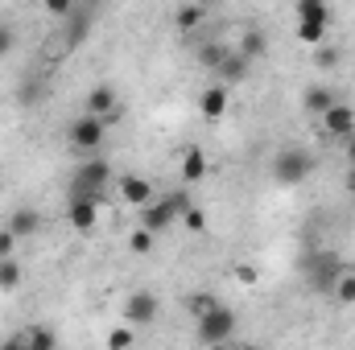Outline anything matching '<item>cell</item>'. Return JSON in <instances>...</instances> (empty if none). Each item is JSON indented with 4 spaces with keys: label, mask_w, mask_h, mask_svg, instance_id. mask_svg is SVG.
<instances>
[{
    "label": "cell",
    "mask_w": 355,
    "mask_h": 350,
    "mask_svg": "<svg viewBox=\"0 0 355 350\" xmlns=\"http://www.w3.org/2000/svg\"><path fill=\"white\" fill-rule=\"evenodd\" d=\"M25 338H29V350H58V330L50 326H25Z\"/></svg>",
    "instance_id": "19"
},
{
    "label": "cell",
    "mask_w": 355,
    "mask_h": 350,
    "mask_svg": "<svg viewBox=\"0 0 355 350\" xmlns=\"http://www.w3.org/2000/svg\"><path fill=\"white\" fill-rule=\"evenodd\" d=\"M103 347L107 350H132L137 347V330H132V326H116V330H107Z\"/></svg>",
    "instance_id": "21"
},
{
    "label": "cell",
    "mask_w": 355,
    "mask_h": 350,
    "mask_svg": "<svg viewBox=\"0 0 355 350\" xmlns=\"http://www.w3.org/2000/svg\"><path fill=\"white\" fill-rule=\"evenodd\" d=\"M343 153H347V165H355V136H347V140H343Z\"/></svg>",
    "instance_id": "34"
},
{
    "label": "cell",
    "mask_w": 355,
    "mask_h": 350,
    "mask_svg": "<svg viewBox=\"0 0 355 350\" xmlns=\"http://www.w3.org/2000/svg\"><path fill=\"white\" fill-rule=\"evenodd\" d=\"M248 66H252V62H244V58L232 50V54H227V62L219 66V75H223L227 83H236V79H248Z\"/></svg>",
    "instance_id": "23"
},
{
    "label": "cell",
    "mask_w": 355,
    "mask_h": 350,
    "mask_svg": "<svg viewBox=\"0 0 355 350\" xmlns=\"http://www.w3.org/2000/svg\"><path fill=\"white\" fill-rule=\"evenodd\" d=\"M157 313H162L157 293L137 288V293H128V297H124V326H132V330H149V326L157 322Z\"/></svg>",
    "instance_id": "6"
},
{
    "label": "cell",
    "mask_w": 355,
    "mask_h": 350,
    "mask_svg": "<svg viewBox=\"0 0 355 350\" xmlns=\"http://www.w3.org/2000/svg\"><path fill=\"white\" fill-rule=\"evenodd\" d=\"M186 305H190V313H194V322H198V317H207L219 301H215L211 293H190V301H186Z\"/></svg>",
    "instance_id": "28"
},
{
    "label": "cell",
    "mask_w": 355,
    "mask_h": 350,
    "mask_svg": "<svg viewBox=\"0 0 355 350\" xmlns=\"http://www.w3.org/2000/svg\"><path fill=\"white\" fill-rule=\"evenodd\" d=\"M302 272H306V280H310L314 293H331L335 280L347 272V264H343V256H335V252H310L306 264H302Z\"/></svg>",
    "instance_id": "5"
},
{
    "label": "cell",
    "mask_w": 355,
    "mask_h": 350,
    "mask_svg": "<svg viewBox=\"0 0 355 350\" xmlns=\"http://www.w3.org/2000/svg\"><path fill=\"white\" fill-rule=\"evenodd\" d=\"M232 280H236L240 288H257V284H261V268H257V264H236V268H232Z\"/></svg>",
    "instance_id": "26"
},
{
    "label": "cell",
    "mask_w": 355,
    "mask_h": 350,
    "mask_svg": "<svg viewBox=\"0 0 355 350\" xmlns=\"http://www.w3.org/2000/svg\"><path fill=\"white\" fill-rule=\"evenodd\" d=\"M268 174H272L277 185H302L306 177L314 174V157H310V149H302V145H285V149L272 153Z\"/></svg>",
    "instance_id": "3"
},
{
    "label": "cell",
    "mask_w": 355,
    "mask_h": 350,
    "mask_svg": "<svg viewBox=\"0 0 355 350\" xmlns=\"http://www.w3.org/2000/svg\"><path fill=\"white\" fill-rule=\"evenodd\" d=\"M227 54H232V50H227L223 42H211V46H202V50H198V58H202L211 71H219V66L227 62Z\"/></svg>",
    "instance_id": "24"
},
{
    "label": "cell",
    "mask_w": 355,
    "mask_h": 350,
    "mask_svg": "<svg viewBox=\"0 0 355 350\" xmlns=\"http://www.w3.org/2000/svg\"><path fill=\"white\" fill-rule=\"evenodd\" d=\"M327 37V25H297V42L302 46H322Z\"/></svg>",
    "instance_id": "29"
},
{
    "label": "cell",
    "mask_w": 355,
    "mask_h": 350,
    "mask_svg": "<svg viewBox=\"0 0 355 350\" xmlns=\"http://www.w3.org/2000/svg\"><path fill=\"white\" fill-rule=\"evenodd\" d=\"M190 206H194V202H190V194H186V190L157 194V198L141 210V231H149V235H166V231H174Z\"/></svg>",
    "instance_id": "1"
},
{
    "label": "cell",
    "mask_w": 355,
    "mask_h": 350,
    "mask_svg": "<svg viewBox=\"0 0 355 350\" xmlns=\"http://www.w3.org/2000/svg\"><path fill=\"white\" fill-rule=\"evenodd\" d=\"M265 50H268V37H265V33H261V29H244V37H240V50H236V54H240L244 62H257Z\"/></svg>",
    "instance_id": "17"
},
{
    "label": "cell",
    "mask_w": 355,
    "mask_h": 350,
    "mask_svg": "<svg viewBox=\"0 0 355 350\" xmlns=\"http://www.w3.org/2000/svg\"><path fill=\"white\" fill-rule=\"evenodd\" d=\"M202 21H207V8H202V4H178V12H174L178 33H194Z\"/></svg>",
    "instance_id": "16"
},
{
    "label": "cell",
    "mask_w": 355,
    "mask_h": 350,
    "mask_svg": "<svg viewBox=\"0 0 355 350\" xmlns=\"http://www.w3.org/2000/svg\"><path fill=\"white\" fill-rule=\"evenodd\" d=\"M87 116L95 120H103L107 128L120 120V99H116V87H107V83H99V87L87 91Z\"/></svg>",
    "instance_id": "10"
},
{
    "label": "cell",
    "mask_w": 355,
    "mask_h": 350,
    "mask_svg": "<svg viewBox=\"0 0 355 350\" xmlns=\"http://www.w3.org/2000/svg\"><path fill=\"white\" fill-rule=\"evenodd\" d=\"M236 330H240V317H236V309L223 305V301H219L207 317H198V342H202V347H223V342L236 338Z\"/></svg>",
    "instance_id": "4"
},
{
    "label": "cell",
    "mask_w": 355,
    "mask_h": 350,
    "mask_svg": "<svg viewBox=\"0 0 355 350\" xmlns=\"http://www.w3.org/2000/svg\"><path fill=\"white\" fill-rule=\"evenodd\" d=\"M46 12H50V17H71V12H75V4H67V0H50V4H46Z\"/></svg>",
    "instance_id": "33"
},
{
    "label": "cell",
    "mask_w": 355,
    "mask_h": 350,
    "mask_svg": "<svg viewBox=\"0 0 355 350\" xmlns=\"http://www.w3.org/2000/svg\"><path fill=\"white\" fill-rule=\"evenodd\" d=\"M67 140H71V149H75V153H95V149L107 140V124H103V120H95V116H79V120L71 124Z\"/></svg>",
    "instance_id": "8"
},
{
    "label": "cell",
    "mask_w": 355,
    "mask_h": 350,
    "mask_svg": "<svg viewBox=\"0 0 355 350\" xmlns=\"http://www.w3.org/2000/svg\"><path fill=\"white\" fill-rule=\"evenodd\" d=\"M331 297L339 301V305H355V272L347 268L339 280H335V288H331Z\"/></svg>",
    "instance_id": "22"
},
{
    "label": "cell",
    "mask_w": 355,
    "mask_h": 350,
    "mask_svg": "<svg viewBox=\"0 0 355 350\" xmlns=\"http://www.w3.org/2000/svg\"><path fill=\"white\" fill-rule=\"evenodd\" d=\"M293 17H297V25H331V4L327 0H297Z\"/></svg>",
    "instance_id": "15"
},
{
    "label": "cell",
    "mask_w": 355,
    "mask_h": 350,
    "mask_svg": "<svg viewBox=\"0 0 355 350\" xmlns=\"http://www.w3.org/2000/svg\"><path fill=\"white\" fill-rule=\"evenodd\" d=\"M112 181H116L112 161H107V157H91V161H83V165L75 169V177H71V198H87L95 206H103Z\"/></svg>",
    "instance_id": "2"
},
{
    "label": "cell",
    "mask_w": 355,
    "mask_h": 350,
    "mask_svg": "<svg viewBox=\"0 0 355 350\" xmlns=\"http://www.w3.org/2000/svg\"><path fill=\"white\" fill-rule=\"evenodd\" d=\"M67 223L79 231V235H91L99 227V206L87 202V198H67Z\"/></svg>",
    "instance_id": "11"
},
{
    "label": "cell",
    "mask_w": 355,
    "mask_h": 350,
    "mask_svg": "<svg viewBox=\"0 0 355 350\" xmlns=\"http://www.w3.org/2000/svg\"><path fill=\"white\" fill-rule=\"evenodd\" d=\"M21 280H25V272H21V260L17 256L12 260H0V293H17Z\"/></svg>",
    "instance_id": "20"
},
{
    "label": "cell",
    "mask_w": 355,
    "mask_h": 350,
    "mask_svg": "<svg viewBox=\"0 0 355 350\" xmlns=\"http://www.w3.org/2000/svg\"><path fill=\"white\" fill-rule=\"evenodd\" d=\"M116 198L132 210H145L153 198H157V185L149 181L145 174H120L116 177Z\"/></svg>",
    "instance_id": "7"
},
{
    "label": "cell",
    "mask_w": 355,
    "mask_h": 350,
    "mask_svg": "<svg viewBox=\"0 0 355 350\" xmlns=\"http://www.w3.org/2000/svg\"><path fill=\"white\" fill-rule=\"evenodd\" d=\"M178 174H182V181H186V185L207 181V174H211L207 149H202V145H182V153H178Z\"/></svg>",
    "instance_id": "9"
},
{
    "label": "cell",
    "mask_w": 355,
    "mask_h": 350,
    "mask_svg": "<svg viewBox=\"0 0 355 350\" xmlns=\"http://www.w3.org/2000/svg\"><path fill=\"white\" fill-rule=\"evenodd\" d=\"M227 103H232L227 83H211V87L198 95V116H202V120H223V116H227Z\"/></svg>",
    "instance_id": "13"
},
{
    "label": "cell",
    "mask_w": 355,
    "mask_h": 350,
    "mask_svg": "<svg viewBox=\"0 0 355 350\" xmlns=\"http://www.w3.org/2000/svg\"><path fill=\"white\" fill-rule=\"evenodd\" d=\"M12 256H17V235L0 227V260H12Z\"/></svg>",
    "instance_id": "31"
},
{
    "label": "cell",
    "mask_w": 355,
    "mask_h": 350,
    "mask_svg": "<svg viewBox=\"0 0 355 350\" xmlns=\"http://www.w3.org/2000/svg\"><path fill=\"white\" fill-rule=\"evenodd\" d=\"M4 231H12L17 243H21V239H33V235L42 231V210H33V206H17V210L4 219Z\"/></svg>",
    "instance_id": "12"
},
{
    "label": "cell",
    "mask_w": 355,
    "mask_h": 350,
    "mask_svg": "<svg viewBox=\"0 0 355 350\" xmlns=\"http://www.w3.org/2000/svg\"><path fill=\"white\" fill-rule=\"evenodd\" d=\"M322 132H327V136H335V140L355 136V111L347 107V103H335V107L322 116Z\"/></svg>",
    "instance_id": "14"
},
{
    "label": "cell",
    "mask_w": 355,
    "mask_h": 350,
    "mask_svg": "<svg viewBox=\"0 0 355 350\" xmlns=\"http://www.w3.org/2000/svg\"><path fill=\"white\" fill-rule=\"evenodd\" d=\"M343 185H347V194H355V165H347V177H343Z\"/></svg>",
    "instance_id": "35"
},
{
    "label": "cell",
    "mask_w": 355,
    "mask_h": 350,
    "mask_svg": "<svg viewBox=\"0 0 355 350\" xmlns=\"http://www.w3.org/2000/svg\"><path fill=\"white\" fill-rule=\"evenodd\" d=\"M12 46H17V33H12V25H0V62L12 54Z\"/></svg>",
    "instance_id": "32"
},
{
    "label": "cell",
    "mask_w": 355,
    "mask_h": 350,
    "mask_svg": "<svg viewBox=\"0 0 355 350\" xmlns=\"http://www.w3.org/2000/svg\"><path fill=\"white\" fill-rule=\"evenodd\" d=\"M153 243H157V235H149V231H141V227L128 231V252H132V256H149Z\"/></svg>",
    "instance_id": "25"
},
{
    "label": "cell",
    "mask_w": 355,
    "mask_h": 350,
    "mask_svg": "<svg viewBox=\"0 0 355 350\" xmlns=\"http://www.w3.org/2000/svg\"><path fill=\"white\" fill-rule=\"evenodd\" d=\"M302 103H306V111H314V116H327L339 99L331 95L327 87H306V95H302Z\"/></svg>",
    "instance_id": "18"
},
{
    "label": "cell",
    "mask_w": 355,
    "mask_h": 350,
    "mask_svg": "<svg viewBox=\"0 0 355 350\" xmlns=\"http://www.w3.org/2000/svg\"><path fill=\"white\" fill-rule=\"evenodd\" d=\"M178 227H182V231H190V235H202V231H207V214H202L198 206H190V210L182 214V223H178Z\"/></svg>",
    "instance_id": "27"
},
{
    "label": "cell",
    "mask_w": 355,
    "mask_h": 350,
    "mask_svg": "<svg viewBox=\"0 0 355 350\" xmlns=\"http://www.w3.org/2000/svg\"><path fill=\"white\" fill-rule=\"evenodd\" d=\"M0 350H29L25 330H12V334H4V338H0Z\"/></svg>",
    "instance_id": "30"
},
{
    "label": "cell",
    "mask_w": 355,
    "mask_h": 350,
    "mask_svg": "<svg viewBox=\"0 0 355 350\" xmlns=\"http://www.w3.org/2000/svg\"><path fill=\"white\" fill-rule=\"evenodd\" d=\"M232 350H261V347H257V342H236Z\"/></svg>",
    "instance_id": "36"
}]
</instances>
